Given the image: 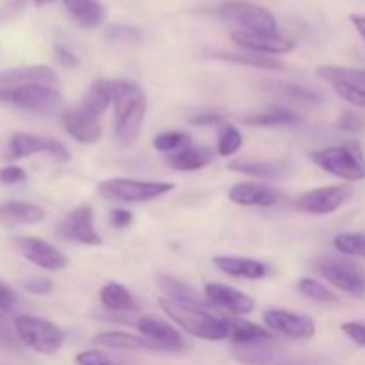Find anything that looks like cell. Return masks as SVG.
Listing matches in <instances>:
<instances>
[{"label": "cell", "mask_w": 365, "mask_h": 365, "mask_svg": "<svg viewBox=\"0 0 365 365\" xmlns=\"http://www.w3.org/2000/svg\"><path fill=\"white\" fill-rule=\"evenodd\" d=\"M114 103V134L120 145H130L141 130L146 114V96L138 84L128 81H107Z\"/></svg>", "instance_id": "obj_1"}, {"label": "cell", "mask_w": 365, "mask_h": 365, "mask_svg": "<svg viewBox=\"0 0 365 365\" xmlns=\"http://www.w3.org/2000/svg\"><path fill=\"white\" fill-rule=\"evenodd\" d=\"M160 309L178 324L184 328L187 334L195 335L205 341H223L228 339L227 319L212 316L207 309L189 303H178L173 299H160Z\"/></svg>", "instance_id": "obj_2"}, {"label": "cell", "mask_w": 365, "mask_h": 365, "mask_svg": "<svg viewBox=\"0 0 365 365\" xmlns=\"http://www.w3.org/2000/svg\"><path fill=\"white\" fill-rule=\"evenodd\" d=\"M314 164L327 173L335 175L348 182L364 180L365 178V155L362 146L356 141H349L341 146H330L319 152L310 153Z\"/></svg>", "instance_id": "obj_3"}, {"label": "cell", "mask_w": 365, "mask_h": 365, "mask_svg": "<svg viewBox=\"0 0 365 365\" xmlns=\"http://www.w3.org/2000/svg\"><path fill=\"white\" fill-rule=\"evenodd\" d=\"M14 331L21 344L39 355H56L63 348L66 339L64 331L57 324L27 314L14 317Z\"/></svg>", "instance_id": "obj_4"}, {"label": "cell", "mask_w": 365, "mask_h": 365, "mask_svg": "<svg viewBox=\"0 0 365 365\" xmlns=\"http://www.w3.org/2000/svg\"><path fill=\"white\" fill-rule=\"evenodd\" d=\"M217 14L223 20L237 25L239 31L246 32H278V24L274 14L262 6H257L246 0H225L217 6Z\"/></svg>", "instance_id": "obj_5"}, {"label": "cell", "mask_w": 365, "mask_h": 365, "mask_svg": "<svg viewBox=\"0 0 365 365\" xmlns=\"http://www.w3.org/2000/svg\"><path fill=\"white\" fill-rule=\"evenodd\" d=\"M317 271L341 291L362 298L365 296V273L362 267L342 255H324L316 262Z\"/></svg>", "instance_id": "obj_6"}, {"label": "cell", "mask_w": 365, "mask_h": 365, "mask_svg": "<svg viewBox=\"0 0 365 365\" xmlns=\"http://www.w3.org/2000/svg\"><path fill=\"white\" fill-rule=\"evenodd\" d=\"M234 359L242 365H328L319 356H302L282 351L277 342L259 346H235Z\"/></svg>", "instance_id": "obj_7"}, {"label": "cell", "mask_w": 365, "mask_h": 365, "mask_svg": "<svg viewBox=\"0 0 365 365\" xmlns=\"http://www.w3.org/2000/svg\"><path fill=\"white\" fill-rule=\"evenodd\" d=\"M173 189L168 182H143L132 178H110L98 185V192L107 200L121 202H150Z\"/></svg>", "instance_id": "obj_8"}, {"label": "cell", "mask_w": 365, "mask_h": 365, "mask_svg": "<svg viewBox=\"0 0 365 365\" xmlns=\"http://www.w3.org/2000/svg\"><path fill=\"white\" fill-rule=\"evenodd\" d=\"M0 102L11 103L31 113H52L61 106V95L53 86L29 84L0 95Z\"/></svg>", "instance_id": "obj_9"}, {"label": "cell", "mask_w": 365, "mask_h": 365, "mask_svg": "<svg viewBox=\"0 0 365 365\" xmlns=\"http://www.w3.org/2000/svg\"><path fill=\"white\" fill-rule=\"evenodd\" d=\"M351 187H348V185L319 187L299 196L294 202V207L302 210V212L324 216V214H331L337 209H341L351 198Z\"/></svg>", "instance_id": "obj_10"}, {"label": "cell", "mask_w": 365, "mask_h": 365, "mask_svg": "<svg viewBox=\"0 0 365 365\" xmlns=\"http://www.w3.org/2000/svg\"><path fill=\"white\" fill-rule=\"evenodd\" d=\"M34 153H48V155L56 157L59 160L70 159V153H68L66 146L52 138L24 134V132L14 134L11 138L9 148H7V157L9 159H24V157H31Z\"/></svg>", "instance_id": "obj_11"}, {"label": "cell", "mask_w": 365, "mask_h": 365, "mask_svg": "<svg viewBox=\"0 0 365 365\" xmlns=\"http://www.w3.org/2000/svg\"><path fill=\"white\" fill-rule=\"evenodd\" d=\"M61 235L78 245H102V237L95 230V214H93L91 205H81L71 210L61 223Z\"/></svg>", "instance_id": "obj_12"}, {"label": "cell", "mask_w": 365, "mask_h": 365, "mask_svg": "<svg viewBox=\"0 0 365 365\" xmlns=\"http://www.w3.org/2000/svg\"><path fill=\"white\" fill-rule=\"evenodd\" d=\"M264 323L271 330L289 339H296V341H309L316 335V323L310 317L289 312V310H267L264 314Z\"/></svg>", "instance_id": "obj_13"}, {"label": "cell", "mask_w": 365, "mask_h": 365, "mask_svg": "<svg viewBox=\"0 0 365 365\" xmlns=\"http://www.w3.org/2000/svg\"><path fill=\"white\" fill-rule=\"evenodd\" d=\"M18 252L34 266L48 271H61L66 267L68 260L56 246L48 245L39 237H16L14 239Z\"/></svg>", "instance_id": "obj_14"}, {"label": "cell", "mask_w": 365, "mask_h": 365, "mask_svg": "<svg viewBox=\"0 0 365 365\" xmlns=\"http://www.w3.org/2000/svg\"><path fill=\"white\" fill-rule=\"evenodd\" d=\"M235 45L248 52L264 53V56H278V53H287L294 48V41L285 36L267 34V32H246V31H234L230 34Z\"/></svg>", "instance_id": "obj_15"}, {"label": "cell", "mask_w": 365, "mask_h": 365, "mask_svg": "<svg viewBox=\"0 0 365 365\" xmlns=\"http://www.w3.org/2000/svg\"><path fill=\"white\" fill-rule=\"evenodd\" d=\"M57 82L59 78L50 66L36 64V66L11 68V70L0 71V95L29 84H45L56 88Z\"/></svg>", "instance_id": "obj_16"}, {"label": "cell", "mask_w": 365, "mask_h": 365, "mask_svg": "<svg viewBox=\"0 0 365 365\" xmlns=\"http://www.w3.org/2000/svg\"><path fill=\"white\" fill-rule=\"evenodd\" d=\"M205 298L209 305L227 310V312L235 314V316H245V314H250L255 309V302L248 294L221 284H207Z\"/></svg>", "instance_id": "obj_17"}, {"label": "cell", "mask_w": 365, "mask_h": 365, "mask_svg": "<svg viewBox=\"0 0 365 365\" xmlns=\"http://www.w3.org/2000/svg\"><path fill=\"white\" fill-rule=\"evenodd\" d=\"M228 198L242 207H271L280 202L282 192L274 189L273 185L242 182V184L234 185L230 189Z\"/></svg>", "instance_id": "obj_18"}, {"label": "cell", "mask_w": 365, "mask_h": 365, "mask_svg": "<svg viewBox=\"0 0 365 365\" xmlns=\"http://www.w3.org/2000/svg\"><path fill=\"white\" fill-rule=\"evenodd\" d=\"M135 327H138L139 334L143 337L155 342L163 351H182L185 348V342L180 337V334L164 321L153 319V317H143V319H138Z\"/></svg>", "instance_id": "obj_19"}, {"label": "cell", "mask_w": 365, "mask_h": 365, "mask_svg": "<svg viewBox=\"0 0 365 365\" xmlns=\"http://www.w3.org/2000/svg\"><path fill=\"white\" fill-rule=\"evenodd\" d=\"M228 170L237 173L250 175V177L266 178V180H280L291 173L289 160H245L237 159L228 164Z\"/></svg>", "instance_id": "obj_20"}, {"label": "cell", "mask_w": 365, "mask_h": 365, "mask_svg": "<svg viewBox=\"0 0 365 365\" xmlns=\"http://www.w3.org/2000/svg\"><path fill=\"white\" fill-rule=\"evenodd\" d=\"M63 121L68 134L73 139H77L78 143H84V145L96 143L100 139V135H102L100 121L95 120V118L86 116V114L81 113L77 107L64 110Z\"/></svg>", "instance_id": "obj_21"}, {"label": "cell", "mask_w": 365, "mask_h": 365, "mask_svg": "<svg viewBox=\"0 0 365 365\" xmlns=\"http://www.w3.org/2000/svg\"><path fill=\"white\" fill-rule=\"evenodd\" d=\"M227 328L228 339L235 346H259L267 344V342H274V337L266 328L259 327L255 323H250V321L232 319V317H228Z\"/></svg>", "instance_id": "obj_22"}, {"label": "cell", "mask_w": 365, "mask_h": 365, "mask_svg": "<svg viewBox=\"0 0 365 365\" xmlns=\"http://www.w3.org/2000/svg\"><path fill=\"white\" fill-rule=\"evenodd\" d=\"M45 220V210L29 202L0 203V225H34Z\"/></svg>", "instance_id": "obj_23"}, {"label": "cell", "mask_w": 365, "mask_h": 365, "mask_svg": "<svg viewBox=\"0 0 365 365\" xmlns=\"http://www.w3.org/2000/svg\"><path fill=\"white\" fill-rule=\"evenodd\" d=\"M64 6L75 24L84 29H95L106 20L102 0H64Z\"/></svg>", "instance_id": "obj_24"}, {"label": "cell", "mask_w": 365, "mask_h": 365, "mask_svg": "<svg viewBox=\"0 0 365 365\" xmlns=\"http://www.w3.org/2000/svg\"><path fill=\"white\" fill-rule=\"evenodd\" d=\"M214 160V152L207 146H187L168 157V164L177 171H198Z\"/></svg>", "instance_id": "obj_25"}, {"label": "cell", "mask_w": 365, "mask_h": 365, "mask_svg": "<svg viewBox=\"0 0 365 365\" xmlns=\"http://www.w3.org/2000/svg\"><path fill=\"white\" fill-rule=\"evenodd\" d=\"M214 264L220 267L223 273L230 274V277H241L250 278V280H259L267 274L266 264L259 262L253 259H239V257H216Z\"/></svg>", "instance_id": "obj_26"}, {"label": "cell", "mask_w": 365, "mask_h": 365, "mask_svg": "<svg viewBox=\"0 0 365 365\" xmlns=\"http://www.w3.org/2000/svg\"><path fill=\"white\" fill-rule=\"evenodd\" d=\"M159 287H160V291L166 294L168 299H173V302H178V303H189V305L203 307V309H207V307H209L207 298H202V294H200L196 289H192L191 285L184 284V282L177 280V278H173V277L160 274Z\"/></svg>", "instance_id": "obj_27"}, {"label": "cell", "mask_w": 365, "mask_h": 365, "mask_svg": "<svg viewBox=\"0 0 365 365\" xmlns=\"http://www.w3.org/2000/svg\"><path fill=\"white\" fill-rule=\"evenodd\" d=\"M110 102H113V98H110L109 84H107L106 78H98V81L93 82L88 95H86L84 100L78 103L77 109L81 110V113H84L86 116L98 120V118L106 113L107 107L110 106Z\"/></svg>", "instance_id": "obj_28"}, {"label": "cell", "mask_w": 365, "mask_h": 365, "mask_svg": "<svg viewBox=\"0 0 365 365\" xmlns=\"http://www.w3.org/2000/svg\"><path fill=\"white\" fill-rule=\"evenodd\" d=\"M95 342L98 346L114 349H150V351H163L155 342L148 341L146 337H138V335L125 334V331H103L96 335Z\"/></svg>", "instance_id": "obj_29"}, {"label": "cell", "mask_w": 365, "mask_h": 365, "mask_svg": "<svg viewBox=\"0 0 365 365\" xmlns=\"http://www.w3.org/2000/svg\"><path fill=\"white\" fill-rule=\"evenodd\" d=\"M100 302L113 314H130L134 310V298L127 287L116 282H109L100 291Z\"/></svg>", "instance_id": "obj_30"}, {"label": "cell", "mask_w": 365, "mask_h": 365, "mask_svg": "<svg viewBox=\"0 0 365 365\" xmlns=\"http://www.w3.org/2000/svg\"><path fill=\"white\" fill-rule=\"evenodd\" d=\"M210 57L221 61H228L234 64H245V66L252 68H264V70H284V63L278 61L274 56H264V53L246 52V53H235V52H214Z\"/></svg>", "instance_id": "obj_31"}, {"label": "cell", "mask_w": 365, "mask_h": 365, "mask_svg": "<svg viewBox=\"0 0 365 365\" xmlns=\"http://www.w3.org/2000/svg\"><path fill=\"white\" fill-rule=\"evenodd\" d=\"M298 121V114L284 107H271L264 113H253L242 118V123L250 127H278V125H294Z\"/></svg>", "instance_id": "obj_32"}, {"label": "cell", "mask_w": 365, "mask_h": 365, "mask_svg": "<svg viewBox=\"0 0 365 365\" xmlns=\"http://www.w3.org/2000/svg\"><path fill=\"white\" fill-rule=\"evenodd\" d=\"M317 75L330 84L335 82H348V84H356L365 88V70H356V68H342V66H321Z\"/></svg>", "instance_id": "obj_33"}, {"label": "cell", "mask_w": 365, "mask_h": 365, "mask_svg": "<svg viewBox=\"0 0 365 365\" xmlns=\"http://www.w3.org/2000/svg\"><path fill=\"white\" fill-rule=\"evenodd\" d=\"M191 146V135L180 130L163 132L157 138H153V148L159 152H178L182 148Z\"/></svg>", "instance_id": "obj_34"}, {"label": "cell", "mask_w": 365, "mask_h": 365, "mask_svg": "<svg viewBox=\"0 0 365 365\" xmlns=\"http://www.w3.org/2000/svg\"><path fill=\"white\" fill-rule=\"evenodd\" d=\"M242 145V135L232 125H220V132H217V152L220 155H234Z\"/></svg>", "instance_id": "obj_35"}, {"label": "cell", "mask_w": 365, "mask_h": 365, "mask_svg": "<svg viewBox=\"0 0 365 365\" xmlns=\"http://www.w3.org/2000/svg\"><path fill=\"white\" fill-rule=\"evenodd\" d=\"M298 287L302 294H305L307 298L314 299V302H321V303L339 302V298L330 291V289H327L323 284L312 280V278H302V280L298 282Z\"/></svg>", "instance_id": "obj_36"}, {"label": "cell", "mask_w": 365, "mask_h": 365, "mask_svg": "<svg viewBox=\"0 0 365 365\" xmlns=\"http://www.w3.org/2000/svg\"><path fill=\"white\" fill-rule=\"evenodd\" d=\"M334 245L344 255L365 257V234H339Z\"/></svg>", "instance_id": "obj_37"}, {"label": "cell", "mask_w": 365, "mask_h": 365, "mask_svg": "<svg viewBox=\"0 0 365 365\" xmlns=\"http://www.w3.org/2000/svg\"><path fill=\"white\" fill-rule=\"evenodd\" d=\"M334 86L335 93H337L341 98H344L346 102L353 103L355 107L365 109V88H360L356 84H348V82H335Z\"/></svg>", "instance_id": "obj_38"}, {"label": "cell", "mask_w": 365, "mask_h": 365, "mask_svg": "<svg viewBox=\"0 0 365 365\" xmlns=\"http://www.w3.org/2000/svg\"><path fill=\"white\" fill-rule=\"evenodd\" d=\"M273 88L277 89V91L287 95L289 98L302 100V102H319L321 100L319 93L312 91V89L309 88H303V86L298 84H274Z\"/></svg>", "instance_id": "obj_39"}, {"label": "cell", "mask_w": 365, "mask_h": 365, "mask_svg": "<svg viewBox=\"0 0 365 365\" xmlns=\"http://www.w3.org/2000/svg\"><path fill=\"white\" fill-rule=\"evenodd\" d=\"M77 365H127L120 360H114L110 356L103 355L100 351H84L78 353L77 359H75Z\"/></svg>", "instance_id": "obj_40"}, {"label": "cell", "mask_w": 365, "mask_h": 365, "mask_svg": "<svg viewBox=\"0 0 365 365\" xmlns=\"http://www.w3.org/2000/svg\"><path fill=\"white\" fill-rule=\"evenodd\" d=\"M342 331L351 339L355 344L365 348V323H359V321H349V323L342 324Z\"/></svg>", "instance_id": "obj_41"}, {"label": "cell", "mask_w": 365, "mask_h": 365, "mask_svg": "<svg viewBox=\"0 0 365 365\" xmlns=\"http://www.w3.org/2000/svg\"><path fill=\"white\" fill-rule=\"evenodd\" d=\"M14 305H16V294H14L9 285L0 282V319L7 316Z\"/></svg>", "instance_id": "obj_42"}, {"label": "cell", "mask_w": 365, "mask_h": 365, "mask_svg": "<svg viewBox=\"0 0 365 365\" xmlns=\"http://www.w3.org/2000/svg\"><path fill=\"white\" fill-rule=\"evenodd\" d=\"M339 128H341V130H346V132L362 130L364 128L362 116L356 113H351V110H348V113L342 114L341 120H339Z\"/></svg>", "instance_id": "obj_43"}, {"label": "cell", "mask_w": 365, "mask_h": 365, "mask_svg": "<svg viewBox=\"0 0 365 365\" xmlns=\"http://www.w3.org/2000/svg\"><path fill=\"white\" fill-rule=\"evenodd\" d=\"M27 180V173L18 166H7L0 170V182L2 184H20V182Z\"/></svg>", "instance_id": "obj_44"}, {"label": "cell", "mask_w": 365, "mask_h": 365, "mask_svg": "<svg viewBox=\"0 0 365 365\" xmlns=\"http://www.w3.org/2000/svg\"><path fill=\"white\" fill-rule=\"evenodd\" d=\"M107 36H109L113 41H135L139 39V32L132 27H121V25H114L107 31Z\"/></svg>", "instance_id": "obj_45"}, {"label": "cell", "mask_w": 365, "mask_h": 365, "mask_svg": "<svg viewBox=\"0 0 365 365\" xmlns=\"http://www.w3.org/2000/svg\"><path fill=\"white\" fill-rule=\"evenodd\" d=\"M53 56H56V61L63 68H75L78 66V59L70 48H66L64 45H56L53 46Z\"/></svg>", "instance_id": "obj_46"}, {"label": "cell", "mask_w": 365, "mask_h": 365, "mask_svg": "<svg viewBox=\"0 0 365 365\" xmlns=\"http://www.w3.org/2000/svg\"><path fill=\"white\" fill-rule=\"evenodd\" d=\"M192 125H202V127H212V125H223L225 116L220 113H200L191 118Z\"/></svg>", "instance_id": "obj_47"}, {"label": "cell", "mask_w": 365, "mask_h": 365, "mask_svg": "<svg viewBox=\"0 0 365 365\" xmlns=\"http://www.w3.org/2000/svg\"><path fill=\"white\" fill-rule=\"evenodd\" d=\"M109 220H110V223H113V227L127 228L128 225L132 223V220H134V216H132V212H128V210H125V209H114V210H110Z\"/></svg>", "instance_id": "obj_48"}, {"label": "cell", "mask_w": 365, "mask_h": 365, "mask_svg": "<svg viewBox=\"0 0 365 365\" xmlns=\"http://www.w3.org/2000/svg\"><path fill=\"white\" fill-rule=\"evenodd\" d=\"M25 289L32 294H48L52 291V282L46 280V278H34V280H29L25 284Z\"/></svg>", "instance_id": "obj_49"}, {"label": "cell", "mask_w": 365, "mask_h": 365, "mask_svg": "<svg viewBox=\"0 0 365 365\" xmlns=\"http://www.w3.org/2000/svg\"><path fill=\"white\" fill-rule=\"evenodd\" d=\"M351 24L359 31V34L365 39V14H351Z\"/></svg>", "instance_id": "obj_50"}, {"label": "cell", "mask_w": 365, "mask_h": 365, "mask_svg": "<svg viewBox=\"0 0 365 365\" xmlns=\"http://www.w3.org/2000/svg\"><path fill=\"white\" fill-rule=\"evenodd\" d=\"M36 4H38V6H45V4H50V2H53V0H34Z\"/></svg>", "instance_id": "obj_51"}]
</instances>
